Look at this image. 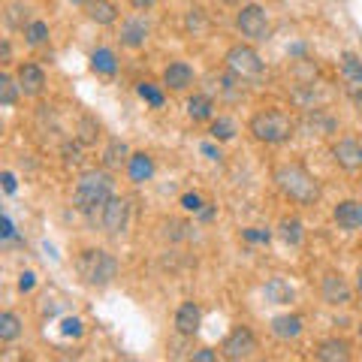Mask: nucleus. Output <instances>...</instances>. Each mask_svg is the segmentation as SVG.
<instances>
[{
	"mask_svg": "<svg viewBox=\"0 0 362 362\" xmlns=\"http://www.w3.org/2000/svg\"><path fill=\"white\" fill-rule=\"evenodd\" d=\"M115 181L106 169H88V173L78 175L76 190H73V209L82 214H97V209H103L106 202L115 197L112 194Z\"/></svg>",
	"mask_w": 362,
	"mask_h": 362,
	"instance_id": "obj_1",
	"label": "nucleus"
},
{
	"mask_svg": "<svg viewBox=\"0 0 362 362\" xmlns=\"http://www.w3.org/2000/svg\"><path fill=\"white\" fill-rule=\"evenodd\" d=\"M275 185L296 206H314L320 199V185L302 163H281L275 169Z\"/></svg>",
	"mask_w": 362,
	"mask_h": 362,
	"instance_id": "obj_2",
	"label": "nucleus"
},
{
	"mask_svg": "<svg viewBox=\"0 0 362 362\" xmlns=\"http://www.w3.org/2000/svg\"><path fill=\"white\" fill-rule=\"evenodd\" d=\"M247 130H251V136L257 142L281 145V142H287L293 136V130H296V121H293L287 112H281V109H263V112H257V115L251 118Z\"/></svg>",
	"mask_w": 362,
	"mask_h": 362,
	"instance_id": "obj_3",
	"label": "nucleus"
},
{
	"mask_svg": "<svg viewBox=\"0 0 362 362\" xmlns=\"http://www.w3.org/2000/svg\"><path fill=\"white\" fill-rule=\"evenodd\" d=\"M78 275L85 278V284H90V287H106V284H112L115 281V275H118V259L112 257L109 251H82L78 254Z\"/></svg>",
	"mask_w": 362,
	"mask_h": 362,
	"instance_id": "obj_4",
	"label": "nucleus"
},
{
	"mask_svg": "<svg viewBox=\"0 0 362 362\" xmlns=\"http://www.w3.org/2000/svg\"><path fill=\"white\" fill-rule=\"evenodd\" d=\"M223 64H226V73H233V76H239L242 82H247V78H259L263 76V58L257 54V49H251V45H233V49H226L223 54Z\"/></svg>",
	"mask_w": 362,
	"mask_h": 362,
	"instance_id": "obj_5",
	"label": "nucleus"
},
{
	"mask_svg": "<svg viewBox=\"0 0 362 362\" xmlns=\"http://www.w3.org/2000/svg\"><path fill=\"white\" fill-rule=\"evenodd\" d=\"M235 28H239L242 37H247L251 42H263L269 37L266 9L259 6V4H245L239 13H235Z\"/></svg>",
	"mask_w": 362,
	"mask_h": 362,
	"instance_id": "obj_6",
	"label": "nucleus"
},
{
	"mask_svg": "<svg viewBox=\"0 0 362 362\" xmlns=\"http://www.w3.org/2000/svg\"><path fill=\"white\" fill-rule=\"evenodd\" d=\"M221 354H223V359H230V362L251 359L257 354V338H254V332L247 329V326H235V329L223 338Z\"/></svg>",
	"mask_w": 362,
	"mask_h": 362,
	"instance_id": "obj_7",
	"label": "nucleus"
},
{
	"mask_svg": "<svg viewBox=\"0 0 362 362\" xmlns=\"http://www.w3.org/2000/svg\"><path fill=\"white\" fill-rule=\"evenodd\" d=\"M127 218H130V206L124 197H112L103 209H100V226L109 233V235H118L127 230Z\"/></svg>",
	"mask_w": 362,
	"mask_h": 362,
	"instance_id": "obj_8",
	"label": "nucleus"
},
{
	"mask_svg": "<svg viewBox=\"0 0 362 362\" xmlns=\"http://www.w3.org/2000/svg\"><path fill=\"white\" fill-rule=\"evenodd\" d=\"M320 296L326 305H335V308H344V305L354 302V290H350L347 281L338 275V272H329L323 281H320Z\"/></svg>",
	"mask_w": 362,
	"mask_h": 362,
	"instance_id": "obj_9",
	"label": "nucleus"
},
{
	"mask_svg": "<svg viewBox=\"0 0 362 362\" xmlns=\"http://www.w3.org/2000/svg\"><path fill=\"white\" fill-rule=\"evenodd\" d=\"M332 160L341 169H347V173H356V169H362V142L350 139V136L338 139L332 145Z\"/></svg>",
	"mask_w": 362,
	"mask_h": 362,
	"instance_id": "obj_10",
	"label": "nucleus"
},
{
	"mask_svg": "<svg viewBox=\"0 0 362 362\" xmlns=\"http://www.w3.org/2000/svg\"><path fill=\"white\" fill-rule=\"evenodd\" d=\"M16 82H18V88H21V94L25 97H40L42 88H45V73H42V66H37V64H21L16 70Z\"/></svg>",
	"mask_w": 362,
	"mask_h": 362,
	"instance_id": "obj_11",
	"label": "nucleus"
},
{
	"mask_svg": "<svg viewBox=\"0 0 362 362\" xmlns=\"http://www.w3.org/2000/svg\"><path fill=\"white\" fill-rule=\"evenodd\" d=\"M199 323H202L199 305H197V302H181L178 311H175V332L185 335V338H190V335L199 332Z\"/></svg>",
	"mask_w": 362,
	"mask_h": 362,
	"instance_id": "obj_12",
	"label": "nucleus"
},
{
	"mask_svg": "<svg viewBox=\"0 0 362 362\" xmlns=\"http://www.w3.org/2000/svg\"><path fill=\"white\" fill-rule=\"evenodd\" d=\"M332 221L338 223V230H347V233L359 230L362 226V202H356V199L338 202V206L332 209Z\"/></svg>",
	"mask_w": 362,
	"mask_h": 362,
	"instance_id": "obj_13",
	"label": "nucleus"
},
{
	"mask_svg": "<svg viewBox=\"0 0 362 362\" xmlns=\"http://www.w3.org/2000/svg\"><path fill=\"white\" fill-rule=\"evenodd\" d=\"M302 317L299 314H281V317H275L272 320V326H269V332L278 338V341H296V338L302 335Z\"/></svg>",
	"mask_w": 362,
	"mask_h": 362,
	"instance_id": "obj_14",
	"label": "nucleus"
},
{
	"mask_svg": "<svg viewBox=\"0 0 362 362\" xmlns=\"http://www.w3.org/2000/svg\"><path fill=\"white\" fill-rule=\"evenodd\" d=\"M163 85L173 88V90H187L190 85H194V66L185 64V61L169 64L163 70Z\"/></svg>",
	"mask_w": 362,
	"mask_h": 362,
	"instance_id": "obj_15",
	"label": "nucleus"
},
{
	"mask_svg": "<svg viewBox=\"0 0 362 362\" xmlns=\"http://www.w3.org/2000/svg\"><path fill=\"white\" fill-rule=\"evenodd\" d=\"M145 40H148V21L145 18H127L121 25V42L127 49H142Z\"/></svg>",
	"mask_w": 362,
	"mask_h": 362,
	"instance_id": "obj_16",
	"label": "nucleus"
},
{
	"mask_svg": "<svg viewBox=\"0 0 362 362\" xmlns=\"http://www.w3.org/2000/svg\"><path fill=\"white\" fill-rule=\"evenodd\" d=\"M350 356L354 354H350V344L344 338H329V341H323L314 350V359H320V362H347Z\"/></svg>",
	"mask_w": 362,
	"mask_h": 362,
	"instance_id": "obj_17",
	"label": "nucleus"
},
{
	"mask_svg": "<svg viewBox=\"0 0 362 362\" xmlns=\"http://www.w3.org/2000/svg\"><path fill=\"white\" fill-rule=\"evenodd\" d=\"M85 16L90 21H97V25H115L118 21V6L112 4V0H90L85 6Z\"/></svg>",
	"mask_w": 362,
	"mask_h": 362,
	"instance_id": "obj_18",
	"label": "nucleus"
},
{
	"mask_svg": "<svg viewBox=\"0 0 362 362\" xmlns=\"http://www.w3.org/2000/svg\"><path fill=\"white\" fill-rule=\"evenodd\" d=\"M263 293H266V299H269L272 305H290L293 299H296V293H293V287L287 284L284 278H269L266 287H263Z\"/></svg>",
	"mask_w": 362,
	"mask_h": 362,
	"instance_id": "obj_19",
	"label": "nucleus"
},
{
	"mask_svg": "<svg viewBox=\"0 0 362 362\" xmlns=\"http://www.w3.org/2000/svg\"><path fill=\"white\" fill-rule=\"evenodd\" d=\"M127 173H130V178L136 181V185H142V181H148L151 175H154V160L145 151H139V154H130V163H127Z\"/></svg>",
	"mask_w": 362,
	"mask_h": 362,
	"instance_id": "obj_20",
	"label": "nucleus"
},
{
	"mask_svg": "<svg viewBox=\"0 0 362 362\" xmlns=\"http://www.w3.org/2000/svg\"><path fill=\"white\" fill-rule=\"evenodd\" d=\"M130 163V148L121 139H109L106 151H103V166L106 169H121Z\"/></svg>",
	"mask_w": 362,
	"mask_h": 362,
	"instance_id": "obj_21",
	"label": "nucleus"
},
{
	"mask_svg": "<svg viewBox=\"0 0 362 362\" xmlns=\"http://www.w3.org/2000/svg\"><path fill=\"white\" fill-rule=\"evenodd\" d=\"M187 115L194 121H211L214 115V100L209 94H194L187 100Z\"/></svg>",
	"mask_w": 362,
	"mask_h": 362,
	"instance_id": "obj_22",
	"label": "nucleus"
},
{
	"mask_svg": "<svg viewBox=\"0 0 362 362\" xmlns=\"http://www.w3.org/2000/svg\"><path fill=\"white\" fill-rule=\"evenodd\" d=\"M341 76L350 88H362V61L356 58L354 52H344L341 54Z\"/></svg>",
	"mask_w": 362,
	"mask_h": 362,
	"instance_id": "obj_23",
	"label": "nucleus"
},
{
	"mask_svg": "<svg viewBox=\"0 0 362 362\" xmlns=\"http://www.w3.org/2000/svg\"><path fill=\"white\" fill-rule=\"evenodd\" d=\"M90 66H94V73L115 76V70H118V61H115V54H112L109 49H97L94 54H90Z\"/></svg>",
	"mask_w": 362,
	"mask_h": 362,
	"instance_id": "obj_24",
	"label": "nucleus"
},
{
	"mask_svg": "<svg viewBox=\"0 0 362 362\" xmlns=\"http://www.w3.org/2000/svg\"><path fill=\"white\" fill-rule=\"evenodd\" d=\"M278 235H281V239H284L287 245H293V247H296V245H302V221L299 218H284V221H281L278 223Z\"/></svg>",
	"mask_w": 362,
	"mask_h": 362,
	"instance_id": "obj_25",
	"label": "nucleus"
},
{
	"mask_svg": "<svg viewBox=\"0 0 362 362\" xmlns=\"http://www.w3.org/2000/svg\"><path fill=\"white\" fill-rule=\"evenodd\" d=\"M21 335V320L16 311H4L0 314V341H16Z\"/></svg>",
	"mask_w": 362,
	"mask_h": 362,
	"instance_id": "obj_26",
	"label": "nucleus"
},
{
	"mask_svg": "<svg viewBox=\"0 0 362 362\" xmlns=\"http://www.w3.org/2000/svg\"><path fill=\"white\" fill-rule=\"evenodd\" d=\"M305 127L314 130L317 136H326V133H332L335 130V121L329 115H323L320 109H308V118H305Z\"/></svg>",
	"mask_w": 362,
	"mask_h": 362,
	"instance_id": "obj_27",
	"label": "nucleus"
},
{
	"mask_svg": "<svg viewBox=\"0 0 362 362\" xmlns=\"http://www.w3.org/2000/svg\"><path fill=\"white\" fill-rule=\"evenodd\" d=\"M30 9L25 6V4H9V9H6V25L13 28V30H25L28 25H30Z\"/></svg>",
	"mask_w": 362,
	"mask_h": 362,
	"instance_id": "obj_28",
	"label": "nucleus"
},
{
	"mask_svg": "<svg viewBox=\"0 0 362 362\" xmlns=\"http://www.w3.org/2000/svg\"><path fill=\"white\" fill-rule=\"evenodd\" d=\"M21 94V88L13 76H6V73H0V103L4 106H16V100Z\"/></svg>",
	"mask_w": 362,
	"mask_h": 362,
	"instance_id": "obj_29",
	"label": "nucleus"
},
{
	"mask_svg": "<svg viewBox=\"0 0 362 362\" xmlns=\"http://www.w3.org/2000/svg\"><path fill=\"white\" fill-rule=\"evenodd\" d=\"M209 133H211L214 142H230L233 136H235V121L233 118H214Z\"/></svg>",
	"mask_w": 362,
	"mask_h": 362,
	"instance_id": "obj_30",
	"label": "nucleus"
},
{
	"mask_svg": "<svg viewBox=\"0 0 362 362\" xmlns=\"http://www.w3.org/2000/svg\"><path fill=\"white\" fill-rule=\"evenodd\" d=\"M185 28H187L190 33H194V37H202V33H206V30H209V21H206V13H202V9H199V6H194V9H190V13H187V18H185Z\"/></svg>",
	"mask_w": 362,
	"mask_h": 362,
	"instance_id": "obj_31",
	"label": "nucleus"
},
{
	"mask_svg": "<svg viewBox=\"0 0 362 362\" xmlns=\"http://www.w3.org/2000/svg\"><path fill=\"white\" fill-rule=\"evenodd\" d=\"M25 40H28V45H42L49 40V25H45V21H30L25 28Z\"/></svg>",
	"mask_w": 362,
	"mask_h": 362,
	"instance_id": "obj_32",
	"label": "nucleus"
},
{
	"mask_svg": "<svg viewBox=\"0 0 362 362\" xmlns=\"http://www.w3.org/2000/svg\"><path fill=\"white\" fill-rule=\"evenodd\" d=\"M139 97L145 100V103H151V106H163V90L157 88V85H151V82H139Z\"/></svg>",
	"mask_w": 362,
	"mask_h": 362,
	"instance_id": "obj_33",
	"label": "nucleus"
},
{
	"mask_svg": "<svg viewBox=\"0 0 362 362\" xmlns=\"http://www.w3.org/2000/svg\"><path fill=\"white\" fill-rule=\"evenodd\" d=\"M61 332H64L66 338H70V335H73V338H78V335L85 332V329H82V320H76V317H66V320L61 323Z\"/></svg>",
	"mask_w": 362,
	"mask_h": 362,
	"instance_id": "obj_34",
	"label": "nucleus"
},
{
	"mask_svg": "<svg viewBox=\"0 0 362 362\" xmlns=\"http://www.w3.org/2000/svg\"><path fill=\"white\" fill-rule=\"evenodd\" d=\"M202 206H206V202H202L199 194H185L181 197V209L185 211H202Z\"/></svg>",
	"mask_w": 362,
	"mask_h": 362,
	"instance_id": "obj_35",
	"label": "nucleus"
},
{
	"mask_svg": "<svg viewBox=\"0 0 362 362\" xmlns=\"http://www.w3.org/2000/svg\"><path fill=\"white\" fill-rule=\"evenodd\" d=\"M33 284H37V275H33V272H21V275H18V290L21 293H30Z\"/></svg>",
	"mask_w": 362,
	"mask_h": 362,
	"instance_id": "obj_36",
	"label": "nucleus"
},
{
	"mask_svg": "<svg viewBox=\"0 0 362 362\" xmlns=\"http://www.w3.org/2000/svg\"><path fill=\"white\" fill-rule=\"evenodd\" d=\"M64 160L66 163H82V151H78V145H64Z\"/></svg>",
	"mask_w": 362,
	"mask_h": 362,
	"instance_id": "obj_37",
	"label": "nucleus"
},
{
	"mask_svg": "<svg viewBox=\"0 0 362 362\" xmlns=\"http://www.w3.org/2000/svg\"><path fill=\"white\" fill-rule=\"evenodd\" d=\"M190 359H194V362H214V359H218V354H214V350H209V347H202V350H194V354H190Z\"/></svg>",
	"mask_w": 362,
	"mask_h": 362,
	"instance_id": "obj_38",
	"label": "nucleus"
},
{
	"mask_svg": "<svg viewBox=\"0 0 362 362\" xmlns=\"http://www.w3.org/2000/svg\"><path fill=\"white\" fill-rule=\"evenodd\" d=\"M0 181H4V190H6V194H16V175L13 173H4V175H0Z\"/></svg>",
	"mask_w": 362,
	"mask_h": 362,
	"instance_id": "obj_39",
	"label": "nucleus"
},
{
	"mask_svg": "<svg viewBox=\"0 0 362 362\" xmlns=\"http://www.w3.org/2000/svg\"><path fill=\"white\" fill-rule=\"evenodd\" d=\"M202 154H206V157H211V160H221V148H214V145L211 142H202Z\"/></svg>",
	"mask_w": 362,
	"mask_h": 362,
	"instance_id": "obj_40",
	"label": "nucleus"
},
{
	"mask_svg": "<svg viewBox=\"0 0 362 362\" xmlns=\"http://www.w3.org/2000/svg\"><path fill=\"white\" fill-rule=\"evenodd\" d=\"M245 239H247V242H269V233H254V230H245Z\"/></svg>",
	"mask_w": 362,
	"mask_h": 362,
	"instance_id": "obj_41",
	"label": "nucleus"
},
{
	"mask_svg": "<svg viewBox=\"0 0 362 362\" xmlns=\"http://www.w3.org/2000/svg\"><path fill=\"white\" fill-rule=\"evenodd\" d=\"M157 4V0H130V6L133 9H142V13H145V9H151Z\"/></svg>",
	"mask_w": 362,
	"mask_h": 362,
	"instance_id": "obj_42",
	"label": "nucleus"
},
{
	"mask_svg": "<svg viewBox=\"0 0 362 362\" xmlns=\"http://www.w3.org/2000/svg\"><path fill=\"white\" fill-rule=\"evenodd\" d=\"M0 223H4V239H13V235H16V230H13V221H9L6 214H4V221H0Z\"/></svg>",
	"mask_w": 362,
	"mask_h": 362,
	"instance_id": "obj_43",
	"label": "nucleus"
},
{
	"mask_svg": "<svg viewBox=\"0 0 362 362\" xmlns=\"http://www.w3.org/2000/svg\"><path fill=\"white\" fill-rule=\"evenodd\" d=\"M9 58H13V49H9V42L4 40V45H0V61L9 64Z\"/></svg>",
	"mask_w": 362,
	"mask_h": 362,
	"instance_id": "obj_44",
	"label": "nucleus"
},
{
	"mask_svg": "<svg viewBox=\"0 0 362 362\" xmlns=\"http://www.w3.org/2000/svg\"><path fill=\"white\" fill-rule=\"evenodd\" d=\"M350 97H354V103L362 109V88H350Z\"/></svg>",
	"mask_w": 362,
	"mask_h": 362,
	"instance_id": "obj_45",
	"label": "nucleus"
},
{
	"mask_svg": "<svg viewBox=\"0 0 362 362\" xmlns=\"http://www.w3.org/2000/svg\"><path fill=\"white\" fill-rule=\"evenodd\" d=\"M70 4H73V6H88L90 0H70Z\"/></svg>",
	"mask_w": 362,
	"mask_h": 362,
	"instance_id": "obj_46",
	"label": "nucleus"
},
{
	"mask_svg": "<svg viewBox=\"0 0 362 362\" xmlns=\"http://www.w3.org/2000/svg\"><path fill=\"white\" fill-rule=\"evenodd\" d=\"M356 287H359V293H362V269H359V275H356Z\"/></svg>",
	"mask_w": 362,
	"mask_h": 362,
	"instance_id": "obj_47",
	"label": "nucleus"
},
{
	"mask_svg": "<svg viewBox=\"0 0 362 362\" xmlns=\"http://www.w3.org/2000/svg\"><path fill=\"white\" fill-rule=\"evenodd\" d=\"M221 4H226V6H235V4H242V0H221Z\"/></svg>",
	"mask_w": 362,
	"mask_h": 362,
	"instance_id": "obj_48",
	"label": "nucleus"
},
{
	"mask_svg": "<svg viewBox=\"0 0 362 362\" xmlns=\"http://www.w3.org/2000/svg\"><path fill=\"white\" fill-rule=\"evenodd\" d=\"M359 338H362V326H359Z\"/></svg>",
	"mask_w": 362,
	"mask_h": 362,
	"instance_id": "obj_49",
	"label": "nucleus"
}]
</instances>
